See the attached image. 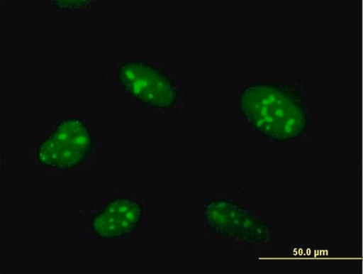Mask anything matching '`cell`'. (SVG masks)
Returning a JSON list of instances; mask_svg holds the SVG:
<instances>
[{
    "instance_id": "cell-1",
    "label": "cell",
    "mask_w": 363,
    "mask_h": 274,
    "mask_svg": "<svg viewBox=\"0 0 363 274\" xmlns=\"http://www.w3.org/2000/svg\"><path fill=\"white\" fill-rule=\"evenodd\" d=\"M94 141L89 126L77 117L59 122L38 146L40 164L53 170H74L93 152Z\"/></svg>"
},
{
    "instance_id": "cell-2",
    "label": "cell",
    "mask_w": 363,
    "mask_h": 274,
    "mask_svg": "<svg viewBox=\"0 0 363 274\" xmlns=\"http://www.w3.org/2000/svg\"><path fill=\"white\" fill-rule=\"evenodd\" d=\"M116 79L131 98L147 107L169 110L179 101L174 80L150 63L126 61L117 70Z\"/></svg>"
},
{
    "instance_id": "cell-3",
    "label": "cell",
    "mask_w": 363,
    "mask_h": 274,
    "mask_svg": "<svg viewBox=\"0 0 363 274\" xmlns=\"http://www.w3.org/2000/svg\"><path fill=\"white\" fill-rule=\"evenodd\" d=\"M208 226L220 236L245 242H259L266 236L262 221L239 204L225 199L211 200L205 208Z\"/></svg>"
},
{
    "instance_id": "cell-4",
    "label": "cell",
    "mask_w": 363,
    "mask_h": 274,
    "mask_svg": "<svg viewBox=\"0 0 363 274\" xmlns=\"http://www.w3.org/2000/svg\"><path fill=\"white\" fill-rule=\"evenodd\" d=\"M143 213V207L138 200L127 197L113 198L92 217L91 228L101 239L126 237L135 233Z\"/></svg>"
},
{
    "instance_id": "cell-5",
    "label": "cell",
    "mask_w": 363,
    "mask_h": 274,
    "mask_svg": "<svg viewBox=\"0 0 363 274\" xmlns=\"http://www.w3.org/2000/svg\"><path fill=\"white\" fill-rule=\"evenodd\" d=\"M88 1H55V5L62 9H79L89 5Z\"/></svg>"
}]
</instances>
